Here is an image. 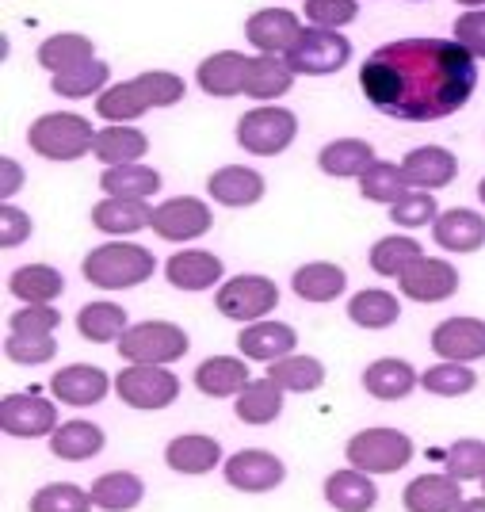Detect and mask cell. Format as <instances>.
I'll use <instances>...</instances> for the list:
<instances>
[{
  "label": "cell",
  "mask_w": 485,
  "mask_h": 512,
  "mask_svg": "<svg viewBox=\"0 0 485 512\" xmlns=\"http://www.w3.org/2000/svg\"><path fill=\"white\" fill-rule=\"evenodd\" d=\"M359 88L398 123H436L478 92V58L455 39H398L363 58Z\"/></svg>",
  "instance_id": "6da1fadb"
},
{
  "label": "cell",
  "mask_w": 485,
  "mask_h": 512,
  "mask_svg": "<svg viewBox=\"0 0 485 512\" xmlns=\"http://www.w3.org/2000/svg\"><path fill=\"white\" fill-rule=\"evenodd\" d=\"M81 272L100 291H130V287H142L157 272V256L134 241H107L85 256Z\"/></svg>",
  "instance_id": "7a4b0ae2"
},
{
  "label": "cell",
  "mask_w": 485,
  "mask_h": 512,
  "mask_svg": "<svg viewBox=\"0 0 485 512\" xmlns=\"http://www.w3.org/2000/svg\"><path fill=\"white\" fill-rule=\"evenodd\" d=\"M27 146L46 161H81L96 146V130L77 111H46L27 127Z\"/></svg>",
  "instance_id": "3957f363"
},
{
  "label": "cell",
  "mask_w": 485,
  "mask_h": 512,
  "mask_svg": "<svg viewBox=\"0 0 485 512\" xmlns=\"http://www.w3.org/2000/svg\"><path fill=\"white\" fill-rule=\"evenodd\" d=\"M298 138V119L291 107L260 104L237 119V146L253 157H279Z\"/></svg>",
  "instance_id": "277c9868"
},
{
  "label": "cell",
  "mask_w": 485,
  "mask_h": 512,
  "mask_svg": "<svg viewBox=\"0 0 485 512\" xmlns=\"http://www.w3.org/2000/svg\"><path fill=\"white\" fill-rule=\"evenodd\" d=\"M344 455L363 474H398L413 459V440L401 428H363L344 444Z\"/></svg>",
  "instance_id": "5b68a950"
},
{
  "label": "cell",
  "mask_w": 485,
  "mask_h": 512,
  "mask_svg": "<svg viewBox=\"0 0 485 512\" xmlns=\"http://www.w3.org/2000/svg\"><path fill=\"white\" fill-rule=\"evenodd\" d=\"M188 333L172 321H138L130 325L119 341V356L127 363H153V367H165V363H176L188 356Z\"/></svg>",
  "instance_id": "8992f818"
},
{
  "label": "cell",
  "mask_w": 485,
  "mask_h": 512,
  "mask_svg": "<svg viewBox=\"0 0 485 512\" xmlns=\"http://www.w3.org/2000/svg\"><path fill=\"white\" fill-rule=\"evenodd\" d=\"M115 394L127 402L130 409L142 413H157V409L172 406L180 398V379L169 367H153V363H127L115 375Z\"/></svg>",
  "instance_id": "52a82bcc"
},
{
  "label": "cell",
  "mask_w": 485,
  "mask_h": 512,
  "mask_svg": "<svg viewBox=\"0 0 485 512\" xmlns=\"http://www.w3.org/2000/svg\"><path fill=\"white\" fill-rule=\"evenodd\" d=\"M214 306H218L222 318L253 325V321H264L275 306H279V287H275L268 276L245 272V276L226 279V283L214 291Z\"/></svg>",
  "instance_id": "ba28073f"
},
{
  "label": "cell",
  "mask_w": 485,
  "mask_h": 512,
  "mask_svg": "<svg viewBox=\"0 0 485 512\" xmlns=\"http://www.w3.org/2000/svg\"><path fill=\"white\" fill-rule=\"evenodd\" d=\"M348 62H352V43L325 27H302L298 43L287 50V65L302 77H333Z\"/></svg>",
  "instance_id": "9c48e42d"
},
{
  "label": "cell",
  "mask_w": 485,
  "mask_h": 512,
  "mask_svg": "<svg viewBox=\"0 0 485 512\" xmlns=\"http://www.w3.org/2000/svg\"><path fill=\"white\" fill-rule=\"evenodd\" d=\"M214 226V214L203 199L195 195H176L165 199L161 207H153V234L161 241H195Z\"/></svg>",
  "instance_id": "30bf717a"
},
{
  "label": "cell",
  "mask_w": 485,
  "mask_h": 512,
  "mask_svg": "<svg viewBox=\"0 0 485 512\" xmlns=\"http://www.w3.org/2000/svg\"><path fill=\"white\" fill-rule=\"evenodd\" d=\"M0 428L4 436L16 440H35V436H54L58 428V409L39 394H8L0 402Z\"/></svg>",
  "instance_id": "8fae6325"
},
{
  "label": "cell",
  "mask_w": 485,
  "mask_h": 512,
  "mask_svg": "<svg viewBox=\"0 0 485 512\" xmlns=\"http://www.w3.org/2000/svg\"><path fill=\"white\" fill-rule=\"evenodd\" d=\"M401 295L421 306H432V302L451 299L459 291V268L451 260H440V256H421L405 276L398 279Z\"/></svg>",
  "instance_id": "7c38bea8"
},
{
  "label": "cell",
  "mask_w": 485,
  "mask_h": 512,
  "mask_svg": "<svg viewBox=\"0 0 485 512\" xmlns=\"http://www.w3.org/2000/svg\"><path fill=\"white\" fill-rule=\"evenodd\" d=\"M226 486L241 493H268L275 486H283V478H287V467H283V459L272 455V451H260V448H249V451H237L226 459Z\"/></svg>",
  "instance_id": "4fadbf2b"
},
{
  "label": "cell",
  "mask_w": 485,
  "mask_h": 512,
  "mask_svg": "<svg viewBox=\"0 0 485 512\" xmlns=\"http://www.w3.org/2000/svg\"><path fill=\"white\" fill-rule=\"evenodd\" d=\"M107 390H111V375L96 363H69L62 367L54 379H50V394L62 402V406L85 409L104 402Z\"/></svg>",
  "instance_id": "5bb4252c"
},
{
  "label": "cell",
  "mask_w": 485,
  "mask_h": 512,
  "mask_svg": "<svg viewBox=\"0 0 485 512\" xmlns=\"http://www.w3.org/2000/svg\"><path fill=\"white\" fill-rule=\"evenodd\" d=\"M249 69H253V58H249V54H241V50H218V54L199 62L195 81H199V88H203L207 96L230 100V96H241V92H245Z\"/></svg>",
  "instance_id": "9a60e30c"
},
{
  "label": "cell",
  "mask_w": 485,
  "mask_h": 512,
  "mask_svg": "<svg viewBox=\"0 0 485 512\" xmlns=\"http://www.w3.org/2000/svg\"><path fill=\"white\" fill-rule=\"evenodd\" d=\"M432 352L440 360L474 363L485 360V321L482 318H447L432 329Z\"/></svg>",
  "instance_id": "2e32d148"
},
{
  "label": "cell",
  "mask_w": 485,
  "mask_h": 512,
  "mask_svg": "<svg viewBox=\"0 0 485 512\" xmlns=\"http://www.w3.org/2000/svg\"><path fill=\"white\" fill-rule=\"evenodd\" d=\"M298 35H302V23H298L295 12H287V8H260L249 16L245 23V39L260 50V54H279V58H287V50L298 43Z\"/></svg>",
  "instance_id": "e0dca14e"
},
{
  "label": "cell",
  "mask_w": 485,
  "mask_h": 512,
  "mask_svg": "<svg viewBox=\"0 0 485 512\" xmlns=\"http://www.w3.org/2000/svg\"><path fill=\"white\" fill-rule=\"evenodd\" d=\"M401 169H405V180L409 188L417 192H436V188H447L455 176H459V157L443 146H417L401 157Z\"/></svg>",
  "instance_id": "ac0fdd59"
},
{
  "label": "cell",
  "mask_w": 485,
  "mask_h": 512,
  "mask_svg": "<svg viewBox=\"0 0 485 512\" xmlns=\"http://www.w3.org/2000/svg\"><path fill=\"white\" fill-rule=\"evenodd\" d=\"M432 241L443 253H478L485 245V214L470 207H451L432 222Z\"/></svg>",
  "instance_id": "d6986e66"
},
{
  "label": "cell",
  "mask_w": 485,
  "mask_h": 512,
  "mask_svg": "<svg viewBox=\"0 0 485 512\" xmlns=\"http://www.w3.org/2000/svg\"><path fill=\"white\" fill-rule=\"evenodd\" d=\"M226 276V264L222 256L207 253V249H184V253H172L165 264V279L176 291H207L218 287Z\"/></svg>",
  "instance_id": "ffe728a7"
},
{
  "label": "cell",
  "mask_w": 485,
  "mask_h": 512,
  "mask_svg": "<svg viewBox=\"0 0 485 512\" xmlns=\"http://www.w3.org/2000/svg\"><path fill=\"white\" fill-rule=\"evenodd\" d=\"M237 348H241L245 360L275 363V360H283V356L295 352L298 333H295V325H287V321H253V325L241 329Z\"/></svg>",
  "instance_id": "44dd1931"
},
{
  "label": "cell",
  "mask_w": 485,
  "mask_h": 512,
  "mask_svg": "<svg viewBox=\"0 0 485 512\" xmlns=\"http://www.w3.org/2000/svg\"><path fill=\"white\" fill-rule=\"evenodd\" d=\"M92 226L107 237H130L138 230L153 226V207L149 199H123V195H107L92 207Z\"/></svg>",
  "instance_id": "7402d4cb"
},
{
  "label": "cell",
  "mask_w": 485,
  "mask_h": 512,
  "mask_svg": "<svg viewBox=\"0 0 485 512\" xmlns=\"http://www.w3.org/2000/svg\"><path fill=\"white\" fill-rule=\"evenodd\" d=\"M264 192H268L264 176L249 169V165H222L207 180V195L222 207H253V203L264 199Z\"/></svg>",
  "instance_id": "603a6c76"
},
{
  "label": "cell",
  "mask_w": 485,
  "mask_h": 512,
  "mask_svg": "<svg viewBox=\"0 0 485 512\" xmlns=\"http://www.w3.org/2000/svg\"><path fill=\"white\" fill-rule=\"evenodd\" d=\"M459 486L463 482H455L451 474H421L401 493L405 512H459L466 501Z\"/></svg>",
  "instance_id": "cb8c5ba5"
},
{
  "label": "cell",
  "mask_w": 485,
  "mask_h": 512,
  "mask_svg": "<svg viewBox=\"0 0 485 512\" xmlns=\"http://www.w3.org/2000/svg\"><path fill=\"white\" fill-rule=\"evenodd\" d=\"M417 383H421V375L413 371V363L398 360V356H382L363 367V390L379 402H401L417 390Z\"/></svg>",
  "instance_id": "d4e9b609"
},
{
  "label": "cell",
  "mask_w": 485,
  "mask_h": 512,
  "mask_svg": "<svg viewBox=\"0 0 485 512\" xmlns=\"http://www.w3.org/2000/svg\"><path fill=\"white\" fill-rule=\"evenodd\" d=\"M325 501L337 512H371L379 505V486L371 482V474L356 467L333 470L325 478Z\"/></svg>",
  "instance_id": "484cf974"
},
{
  "label": "cell",
  "mask_w": 485,
  "mask_h": 512,
  "mask_svg": "<svg viewBox=\"0 0 485 512\" xmlns=\"http://www.w3.org/2000/svg\"><path fill=\"white\" fill-rule=\"evenodd\" d=\"M165 463L176 474H207V470L222 463V444L214 436H207V432H184V436L169 440Z\"/></svg>",
  "instance_id": "4316f807"
},
{
  "label": "cell",
  "mask_w": 485,
  "mask_h": 512,
  "mask_svg": "<svg viewBox=\"0 0 485 512\" xmlns=\"http://www.w3.org/2000/svg\"><path fill=\"white\" fill-rule=\"evenodd\" d=\"M35 58L46 73H69V69H81V65L96 62V43L88 35H77V31H62V35H50L39 43Z\"/></svg>",
  "instance_id": "83f0119b"
},
{
  "label": "cell",
  "mask_w": 485,
  "mask_h": 512,
  "mask_svg": "<svg viewBox=\"0 0 485 512\" xmlns=\"http://www.w3.org/2000/svg\"><path fill=\"white\" fill-rule=\"evenodd\" d=\"M379 157H375V146L363 142V138H337L329 146H321L317 153V169L325 176H337V180H352V176H363Z\"/></svg>",
  "instance_id": "f1b7e54d"
},
{
  "label": "cell",
  "mask_w": 485,
  "mask_h": 512,
  "mask_svg": "<svg viewBox=\"0 0 485 512\" xmlns=\"http://www.w3.org/2000/svg\"><path fill=\"white\" fill-rule=\"evenodd\" d=\"M92 153L100 157V165H138L149 153V138L142 130H134L130 123H107L104 130H96V146Z\"/></svg>",
  "instance_id": "f546056e"
},
{
  "label": "cell",
  "mask_w": 485,
  "mask_h": 512,
  "mask_svg": "<svg viewBox=\"0 0 485 512\" xmlns=\"http://www.w3.org/2000/svg\"><path fill=\"white\" fill-rule=\"evenodd\" d=\"M249 383L253 379H249L245 360H233V356H211L195 367V390L207 398H233Z\"/></svg>",
  "instance_id": "4dcf8cb0"
},
{
  "label": "cell",
  "mask_w": 485,
  "mask_h": 512,
  "mask_svg": "<svg viewBox=\"0 0 485 512\" xmlns=\"http://www.w3.org/2000/svg\"><path fill=\"white\" fill-rule=\"evenodd\" d=\"M104 444V428L92 425V421H65L50 436V451L65 463H88V459H96L104 451Z\"/></svg>",
  "instance_id": "1f68e13d"
},
{
  "label": "cell",
  "mask_w": 485,
  "mask_h": 512,
  "mask_svg": "<svg viewBox=\"0 0 485 512\" xmlns=\"http://www.w3.org/2000/svg\"><path fill=\"white\" fill-rule=\"evenodd\" d=\"M295 77L298 73L287 65V58H279V54H256L253 69H249L245 96H253L256 104H272V100H279V96L291 92Z\"/></svg>",
  "instance_id": "d6a6232c"
},
{
  "label": "cell",
  "mask_w": 485,
  "mask_h": 512,
  "mask_svg": "<svg viewBox=\"0 0 485 512\" xmlns=\"http://www.w3.org/2000/svg\"><path fill=\"white\" fill-rule=\"evenodd\" d=\"M291 287L302 302H333L344 295L348 272L340 264H329V260H314V264H302L291 276Z\"/></svg>",
  "instance_id": "836d02e7"
},
{
  "label": "cell",
  "mask_w": 485,
  "mask_h": 512,
  "mask_svg": "<svg viewBox=\"0 0 485 512\" xmlns=\"http://www.w3.org/2000/svg\"><path fill=\"white\" fill-rule=\"evenodd\" d=\"M88 493H92L96 509L130 512V509H138V505H142V497H146V482H142L134 470H111V474H100Z\"/></svg>",
  "instance_id": "e575fe53"
},
{
  "label": "cell",
  "mask_w": 485,
  "mask_h": 512,
  "mask_svg": "<svg viewBox=\"0 0 485 512\" xmlns=\"http://www.w3.org/2000/svg\"><path fill=\"white\" fill-rule=\"evenodd\" d=\"M8 291L23 299L27 306H43L65 295V276L50 264H23L8 276Z\"/></svg>",
  "instance_id": "d590c367"
},
{
  "label": "cell",
  "mask_w": 485,
  "mask_h": 512,
  "mask_svg": "<svg viewBox=\"0 0 485 512\" xmlns=\"http://www.w3.org/2000/svg\"><path fill=\"white\" fill-rule=\"evenodd\" d=\"M283 394L287 390L275 383L272 375L253 379L237 394V421H245V425H272L275 417L283 413Z\"/></svg>",
  "instance_id": "8d00e7d4"
},
{
  "label": "cell",
  "mask_w": 485,
  "mask_h": 512,
  "mask_svg": "<svg viewBox=\"0 0 485 512\" xmlns=\"http://www.w3.org/2000/svg\"><path fill=\"white\" fill-rule=\"evenodd\" d=\"M421 256H424V249L417 237H409V234L379 237V241L371 245V272L386 279H401Z\"/></svg>",
  "instance_id": "74e56055"
},
{
  "label": "cell",
  "mask_w": 485,
  "mask_h": 512,
  "mask_svg": "<svg viewBox=\"0 0 485 512\" xmlns=\"http://www.w3.org/2000/svg\"><path fill=\"white\" fill-rule=\"evenodd\" d=\"M127 329H130L127 310L115 306V302H88V306H81V314H77V333L92 344H111V341L119 344Z\"/></svg>",
  "instance_id": "f35d334b"
},
{
  "label": "cell",
  "mask_w": 485,
  "mask_h": 512,
  "mask_svg": "<svg viewBox=\"0 0 485 512\" xmlns=\"http://www.w3.org/2000/svg\"><path fill=\"white\" fill-rule=\"evenodd\" d=\"M149 100L142 85L138 81H119V85L104 88L100 96H96V115L107 119V123H134V119H142L149 111Z\"/></svg>",
  "instance_id": "ab89813d"
},
{
  "label": "cell",
  "mask_w": 485,
  "mask_h": 512,
  "mask_svg": "<svg viewBox=\"0 0 485 512\" xmlns=\"http://www.w3.org/2000/svg\"><path fill=\"white\" fill-rule=\"evenodd\" d=\"M348 318L356 321L359 329H390L401 318L398 295L382 291V287H367L356 291V299L348 302Z\"/></svg>",
  "instance_id": "60d3db41"
},
{
  "label": "cell",
  "mask_w": 485,
  "mask_h": 512,
  "mask_svg": "<svg viewBox=\"0 0 485 512\" xmlns=\"http://www.w3.org/2000/svg\"><path fill=\"white\" fill-rule=\"evenodd\" d=\"M104 195H123V199H149L161 192V172L149 165H111L100 176Z\"/></svg>",
  "instance_id": "b9f144b4"
},
{
  "label": "cell",
  "mask_w": 485,
  "mask_h": 512,
  "mask_svg": "<svg viewBox=\"0 0 485 512\" xmlns=\"http://www.w3.org/2000/svg\"><path fill=\"white\" fill-rule=\"evenodd\" d=\"M268 375L283 386L287 394H314L317 386L325 383V363L314 360V356H283V360L268 363Z\"/></svg>",
  "instance_id": "7bdbcfd3"
},
{
  "label": "cell",
  "mask_w": 485,
  "mask_h": 512,
  "mask_svg": "<svg viewBox=\"0 0 485 512\" xmlns=\"http://www.w3.org/2000/svg\"><path fill=\"white\" fill-rule=\"evenodd\" d=\"M359 192L367 203H398L401 195H409V180H405V169L401 165H390V161H375L371 169L359 176Z\"/></svg>",
  "instance_id": "ee69618b"
},
{
  "label": "cell",
  "mask_w": 485,
  "mask_h": 512,
  "mask_svg": "<svg viewBox=\"0 0 485 512\" xmlns=\"http://www.w3.org/2000/svg\"><path fill=\"white\" fill-rule=\"evenodd\" d=\"M421 386L436 398H463L478 386V375L470 371V363H455V360H440L436 367L421 371Z\"/></svg>",
  "instance_id": "f6af8a7d"
},
{
  "label": "cell",
  "mask_w": 485,
  "mask_h": 512,
  "mask_svg": "<svg viewBox=\"0 0 485 512\" xmlns=\"http://www.w3.org/2000/svg\"><path fill=\"white\" fill-rule=\"evenodd\" d=\"M107 77H111V69L107 62H88L81 69H69V73H58V77H50V88L62 96V100H85V96H100L107 88Z\"/></svg>",
  "instance_id": "bcb514c9"
},
{
  "label": "cell",
  "mask_w": 485,
  "mask_h": 512,
  "mask_svg": "<svg viewBox=\"0 0 485 512\" xmlns=\"http://www.w3.org/2000/svg\"><path fill=\"white\" fill-rule=\"evenodd\" d=\"M27 509L31 512H92L96 501H92V493L81 490V486H73V482H50L43 490H35Z\"/></svg>",
  "instance_id": "7dc6e473"
},
{
  "label": "cell",
  "mask_w": 485,
  "mask_h": 512,
  "mask_svg": "<svg viewBox=\"0 0 485 512\" xmlns=\"http://www.w3.org/2000/svg\"><path fill=\"white\" fill-rule=\"evenodd\" d=\"M443 474H451L455 482H478L485 478V440L463 436L455 440L443 455Z\"/></svg>",
  "instance_id": "c3c4849f"
},
{
  "label": "cell",
  "mask_w": 485,
  "mask_h": 512,
  "mask_svg": "<svg viewBox=\"0 0 485 512\" xmlns=\"http://www.w3.org/2000/svg\"><path fill=\"white\" fill-rule=\"evenodd\" d=\"M4 356L23 367H39L58 356V341H54V333H8Z\"/></svg>",
  "instance_id": "681fc988"
},
{
  "label": "cell",
  "mask_w": 485,
  "mask_h": 512,
  "mask_svg": "<svg viewBox=\"0 0 485 512\" xmlns=\"http://www.w3.org/2000/svg\"><path fill=\"white\" fill-rule=\"evenodd\" d=\"M440 218V207H436V195L428 192H413L401 195L398 203L390 207V222L401 226V230H421V226H432Z\"/></svg>",
  "instance_id": "f907efd6"
},
{
  "label": "cell",
  "mask_w": 485,
  "mask_h": 512,
  "mask_svg": "<svg viewBox=\"0 0 485 512\" xmlns=\"http://www.w3.org/2000/svg\"><path fill=\"white\" fill-rule=\"evenodd\" d=\"M306 20L310 27H325V31H337L356 23L359 16V0H306Z\"/></svg>",
  "instance_id": "816d5d0a"
},
{
  "label": "cell",
  "mask_w": 485,
  "mask_h": 512,
  "mask_svg": "<svg viewBox=\"0 0 485 512\" xmlns=\"http://www.w3.org/2000/svg\"><path fill=\"white\" fill-rule=\"evenodd\" d=\"M142 92H146V100L153 107H172L184 100V81L176 77V73H165V69H149V73H138L134 77Z\"/></svg>",
  "instance_id": "f5cc1de1"
},
{
  "label": "cell",
  "mask_w": 485,
  "mask_h": 512,
  "mask_svg": "<svg viewBox=\"0 0 485 512\" xmlns=\"http://www.w3.org/2000/svg\"><path fill=\"white\" fill-rule=\"evenodd\" d=\"M62 325V314L43 302V306H23L8 318V333H54Z\"/></svg>",
  "instance_id": "db71d44e"
},
{
  "label": "cell",
  "mask_w": 485,
  "mask_h": 512,
  "mask_svg": "<svg viewBox=\"0 0 485 512\" xmlns=\"http://www.w3.org/2000/svg\"><path fill=\"white\" fill-rule=\"evenodd\" d=\"M455 43H463L474 58L485 62V8L463 12V16L455 20Z\"/></svg>",
  "instance_id": "11a10c76"
},
{
  "label": "cell",
  "mask_w": 485,
  "mask_h": 512,
  "mask_svg": "<svg viewBox=\"0 0 485 512\" xmlns=\"http://www.w3.org/2000/svg\"><path fill=\"white\" fill-rule=\"evenodd\" d=\"M0 222H4V230H0V245L4 249H16V245H23L31 237V214H23L12 203L0 207Z\"/></svg>",
  "instance_id": "9f6ffc18"
},
{
  "label": "cell",
  "mask_w": 485,
  "mask_h": 512,
  "mask_svg": "<svg viewBox=\"0 0 485 512\" xmlns=\"http://www.w3.org/2000/svg\"><path fill=\"white\" fill-rule=\"evenodd\" d=\"M0 169H4V188H0V195L8 199V195H16V188H23V169L12 161V157H4Z\"/></svg>",
  "instance_id": "6f0895ef"
},
{
  "label": "cell",
  "mask_w": 485,
  "mask_h": 512,
  "mask_svg": "<svg viewBox=\"0 0 485 512\" xmlns=\"http://www.w3.org/2000/svg\"><path fill=\"white\" fill-rule=\"evenodd\" d=\"M459 512H485V497H474V501H463Z\"/></svg>",
  "instance_id": "680465c9"
},
{
  "label": "cell",
  "mask_w": 485,
  "mask_h": 512,
  "mask_svg": "<svg viewBox=\"0 0 485 512\" xmlns=\"http://www.w3.org/2000/svg\"><path fill=\"white\" fill-rule=\"evenodd\" d=\"M463 8H485V0H459Z\"/></svg>",
  "instance_id": "91938a15"
},
{
  "label": "cell",
  "mask_w": 485,
  "mask_h": 512,
  "mask_svg": "<svg viewBox=\"0 0 485 512\" xmlns=\"http://www.w3.org/2000/svg\"><path fill=\"white\" fill-rule=\"evenodd\" d=\"M478 199H482V207H485V180L478 184Z\"/></svg>",
  "instance_id": "94428289"
},
{
  "label": "cell",
  "mask_w": 485,
  "mask_h": 512,
  "mask_svg": "<svg viewBox=\"0 0 485 512\" xmlns=\"http://www.w3.org/2000/svg\"><path fill=\"white\" fill-rule=\"evenodd\" d=\"M482 486H485V478H482Z\"/></svg>",
  "instance_id": "6125c7cd"
},
{
  "label": "cell",
  "mask_w": 485,
  "mask_h": 512,
  "mask_svg": "<svg viewBox=\"0 0 485 512\" xmlns=\"http://www.w3.org/2000/svg\"><path fill=\"white\" fill-rule=\"evenodd\" d=\"M413 4H417V0H413Z\"/></svg>",
  "instance_id": "be15d7a7"
}]
</instances>
